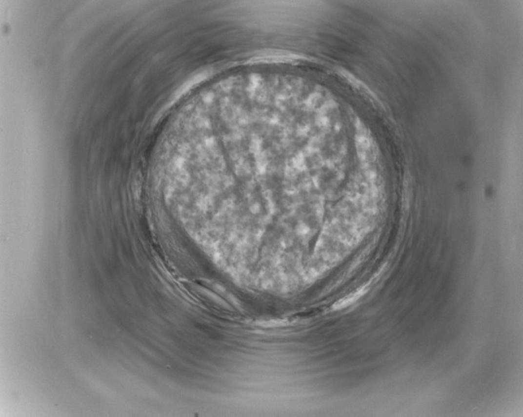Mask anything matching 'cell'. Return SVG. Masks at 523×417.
I'll return each instance as SVG.
<instances>
[{"label": "cell", "instance_id": "obj_1", "mask_svg": "<svg viewBox=\"0 0 523 417\" xmlns=\"http://www.w3.org/2000/svg\"><path fill=\"white\" fill-rule=\"evenodd\" d=\"M367 290H368L367 286H362L360 289L358 290L357 292H354V293H352V294L349 295L346 298H343L342 300H339L338 302L334 305V309L340 310V309L345 308L347 306H349L353 303L355 302L356 300H359L360 298H362V296L365 294Z\"/></svg>", "mask_w": 523, "mask_h": 417}]
</instances>
